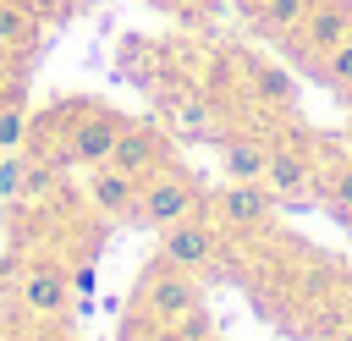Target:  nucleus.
I'll return each instance as SVG.
<instances>
[{
	"label": "nucleus",
	"instance_id": "nucleus-1",
	"mask_svg": "<svg viewBox=\"0 0 352 341\" xmlns=\"http://www.w3.org/2000/svg\"><path fill=\"white\" fill-rule=\"evenodd\" d=\"M187 214H209V198L198 192V182L176 176V170L143 176V187H138V220H143L148 231H160V226H170V220H187Z\"/></svg>",
	"mask_w": 352,
	"mask_h": 341
},
{
	"label": "nucleus",
	"instance_id": "nucleus-2",
	"mask_svg": "<svg viewBox=\"0 0 352 341\" xmlns=\"http://www.w3.org/2000/svg\"><path fill=\"white\" fill-rule=\"evenodd\" d=\"M275 192H270V182H226L214 198H209V220L220 226V231H236V236H253V231H264L270 220H275Z\"/></svg>",
	"mask_w": 352,
	"mask_h": 341
},
{
	"label": "nucleus",
	"instance_id": "nucleus-3",
	"mask_svg": "<svg viewBox=\"0 0 352 341\" xmlns=\"http://www.w3.org/2000/svg\"><path fill=\"white\" fill-rule=\"evenodd\" d=\"M160 258L187 270V275H209L214 258H220V231L209 214H187V220H170L160 226Z\"/></svg>",
	"mask_w": 352,
	"mask_h": 341
},
{
	"label": "nucleus",
	"instance_id": "nucleus-4",
	"mask_svg": "<svg viewBox=\"0 0 352 341\" xmlns=\"http://www.w3.org/2000/svg\"><path fill=\"white\" fill-rule=\"evenodd\" d=\"M187 302H198V275H187V270H176V264H154L148 275H143V286H138V314L154 324V330H165Z\"/></svg>",
	"mask_w": 352,
	"mask_h": 341
},
{
	"label": "nucleus",
	"instance_id": "nucleus-5",
	"mask_svg": "<svg viewBox=\"0 0 352 341\" xmlns=\"http://www.w3.org/2000/svg\"><path fill=\"white\" fill-rule=\"evenodd\" d=\"M121 116L104 110V104H77L72 110V126H66V154L60 160H77V165H104L116 138H121Z\"/></svg>",
	"mask_w": 352,
	"mask_h": 341
},
{
	"label": "nucleus",
	"instance_id": "nucleus-6",
	"mask_svg": "<svg viewBox=\"0 0 352 341\" xmlns=\"http://www.w3.org/2000/svg\"><path fill=\"white\" fill-rule=\"evenodd\" d=\"M154 110H160V121L176 132V138H192V143H220V116H214V104L204 99V94H192V88H154Z\"/></svg>",
	"mask_w": 352,
	"mask_h": 341
},
{
	"label": "nucleus",
	"instance_id": "nucleus-7",
	"mask_svg": "<svg viewBox=\"0 0 352 341\" xmlns=\"http://www.w3.org/2000/svg\"><path fill=\"white\" fill-rule=\"evenodd\" d=\"M292 38H297L302 55L336 50L341 38H352V6H346V0H308V6H302V22L292 28Z\"/></svg>",
	"mask_w": 352,
	"mask_h": 341
},
{
	"label": "nucleus",
	"instance_id": "nucleus-8",
	"mask_svg": "<svg viewBox=\"0 0 352 341\" xmlns=\"http://www.w3.org/2000/svg\"><path fill=\"white\" fill-rule=\"evenodd\" d=\"M264 182H270V192H275L280 204H292V198H314V187H319V165H314V154L297 148V143H270Z\"/></svg>",
	"mask_w": 352,
	"mask_h": 341
},
{
	"label": "nucleus",
	"instance_id": "nucleus-9",
	"mask_svg": "<svg viewBox=\"0 0 352 341\" xmlns=\"http://www.w3.org/2000/svg\"><path fill=\"white\" fill-rule=\"evenodd\" d=\"M16 302H22L28 314H44V319H55V314L72 302V280H66V270H60V264H44V258H33V264L16 275Z\"/></svg>",
	"mask_w": 352,
	"mask_h": 341
},
{
	"label": "nucleus",
	"instance_id": "nucleus-10",
	"mask_svg": "<svg viewBox=\"0 0 352 341\" xmlns=\"http://www.w3.org/2000/svg\"><path fill=\"white\" fill-rule=\"evenodd\" d=\"M110 165L116 170H126L132 182H143V176H154L160 165H165V138L154 132V126H121V138H116V148H110Z\"/></svg>",
	"mask_w": 352,
	"mask_h": 341
},
{
	"label": "nucleus",
	"instance_id": "nucleus-11",
	"mask_svg": "<svg viewBox=\"0 0 352 341\" xmlns=\"http://www.w3.org/2000/svg\"><path fill=\"white\" fill-rule=\"evenodd\" d=\"M214 148H220V170H226V182H264V165H270V143H264V138L231 132V138H220Z\"/></svg>",
	"mask_w": 352,
	"mask_h": 341
},
{
	"label": "nucleus",
	"instance_id": "nucleus-12",
	"mask_svg": "<svg viewBox=\"0 0 352 341\" xmlns=\"http://www.w3.org/2000/svg\"><path fill=\"white\" fill-rule=\"evenodd\" d=\"M88 198L104 214H138V182L126 170H116L110 160L104 165H88Z\"/></svg>",
	"mask_w": 352,
	"mask_h": 341
},
{
	"label": "nucleus",
	"instance_id": "nucleus-13",
	"mask_svg": "<svg viewBox=\"0 0 352 341\" xmlns=\"http://www.w3.org/2000/svg\"><path fill=\"white\" fill-rule=\"evenodd\" d=\"M314 198L341 220V226H352V160H341V165H330L324 176H319V187H314Z\"/></svg>",
	"mask_w": 352,
	"mask_h": 341
},
{
	"label": "nucleus",
	"instance_id": "nucleus-14",
	"mask_svg": "<svg viewBox=\"0 0 352 341\" xmlns=\"http://www.w3.org/2000/svg\"><path fill=\"white\" fill-rule=\"evenodd\" d=\"M28 44H38V16H33V6L0 0V50H28Z\"/></svg>",
	"mask_w": 352,
	"mask_h": 341
},
{
	"label": "nucleus",
	"instance_id": "nucleus-15",
	"mask_svg": "<svg viewBox=\"0 0 352 341\" xmlns=\"http://www.w3.org/2000/svg\"><path fill=\"white\" fill-rule=\"evenodd\" d=\"M28 132H33V116H28V104L11 94V99L0 104V154L22 148V143H28Z\"/></svg>",
	"mask_w": 352,
	"mask_h": 341
},
{
	"label": "nucleus",
	"instance_id": "nucleus-16",
	"mask_svg": "<svg viewBox=\"0 0 352 341\" xmlns=\"http://www.w3.org/2000/svg\"><path fill=\"white\" fill-rule=\"evenodd\" d=\"M160 336H165V341H204V336H214V330H209V308H204V302H187Z\"/></svg>",
	"mask_w": 352,
	"mask_h": 341
},
{
	"label": "nucleus",
	"instance_id": "nucleus-17",
	"mask_svg": "<svg viewBox=\"0 0 352 341\" xmlns=\"http://www.w3.org/2000/svg\"><path fill=\"white\" fill-rule=\"evenodd\" d=\"M319 66H324V82H330V88L352 94V38H341L336 50H324V55H319Z\"/></svg>",
	"mask_w": 352,
	"mask_h": 341
},
{
	"label": "nucleus",
	"instance_id": "nucleus-18",
	"mask_svg": "<svg viewBox=\"0 0 352 341\" xmlns=\"http://www.w3.org/2000/svg\"><path fill=\"white\" fill-rule=\"evenodd\" d=\"M302 6H308V0H264L258 22H264L270 33H292V28L302 22Z\"/></svg>",
	"mask_w": 352,
	"mask_h": 341
},
{
	"label": "nucleus",
	"instance_id": "nucleus-19",
	"mask_svg": "<svg viewBox=\"0 0 352 341\" xmlns=\"http://www.w3.org/2000/svg\"><path fill=\"white\" fill-rule=\"evenodd\" d=\"M253 88H258V99H270V104H292V82L275 72V66H253Z\"/></svg>",
	"mask_w": 352,
	"mask_h": 341
},
{
	"label": "nucleus",
	"instance_id": "nucleus-20",
	"mask_svg": "<svg viewBox=\"0 0 352 341\" xmlns=\"http://www.w3.org/2000/svg\"><path fill=\"white\" fill-rule=\"evenodd\" d=\"M50 187H55V165H50V160H28V170H22V198H16V204L44 198Z\"/></svg>",
	"mask_w": 352,
	"mask_h": 341
},
{
	"label": "nucleus",
	"instance_id": "nucleus-21",
	"mask_svg": "<svg viewBox=\"0 0 352 341\" xmlns=\"http://www.w3.org/2000/svg\"><path fill=\"white\" fill-rule=\"evenodd\" d=\"M22 170H28V160L11 148V154H0V198L6 204H16L22 198Z\"/></svg>",
	"mask_w": 352,
	"mask_h": 341
},
{
	"label": "nucleus",
	"instance_id": "nucleus-22",
	"mask_svg": "<svg viewBox=\"0 0 352 341\" xmlns=\"http://www.w3.org/2000/svg\"><path fill=\"white\" fill-rule=\"evenodd\" d=\"M94 292H99V270H94V264H82V270L72 275V297L88 308V302H94Z\"/></svg>",
	"mask_w": 352,
	"mask_h": 341
},
{
	"label": "nucleus",
	"instance_id": "nucleus-23",
	"mask_svg": "<svg viewBox=\"0 0 352 341\" xmlns=\"http://www.w3.org/2000/svg\"><path fill=\"white\" fill-rule=\"evenodd\" d=\"M330 341H352V319H346V324H341V330H336Z\"/></svg>",
	"mask_w": 352,
	"mask_h": 341
},
{
	"label": "nucleus",
	"instance_id": "nucleus-24",
	"mask_svg": "<svg viewBox=\"0 0 352 341\" xmlns=\"http://www.w3.org/2000/svg\"><path fill=\"white\" fill-rule=\"evenodd\" d=\"M11 94H16V88H0V104H6V99H11Z\"/></svg>",
	"mask_w": 352,
	"mask_h": 341
},
{
	"label": "nucleus",
	"instance_id": "nucleus-25",
	"mask_svg": "<svg viewBox=\"0 0 352 341\" xmlns=\"http://www.w3.org/2000/svg\"><path fill=\"white\" fill-rule=\"evenodd\" d=\"M204 341H220V336H204Z\"/></svg>",
	"mask_w": 352,
	"mask_h": 341
},
{
	"label": "nucleus",
	"instance_id": "nucleus-26",
	"mask_svg": "<svg viewBox=\"0 0 352 341\" xmlns=\"http://www.w3.org/2000/svg\"><path fill=\"white\" fill-rule=\"evenodd\" d=\"M148 6H165V0H148Z\"/></svg>",
	"mask_w": 352,
	"mask_h": 341
}]
</instances>
